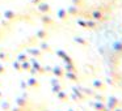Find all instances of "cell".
Returning a JSON list of instances; mask_svg holds the SVG:
<instances>
[{"mask_svg":"<svg viewBox=\"0 0 122 111\" xmlns=\"http://www.w3.org/2000/svg\"><path fill=\"white\" fill-rule=\"evenodd\" d=\"M121 42H122V41H121Z\"/></svg>","mask_w":122,"mask_h":111,"instance_id":"5b68a950","label":"cell"},{"mask_svg":"<svg viewBox=\"0 0 122 111\" xmlns=\"http://www.w3.org/2000/svg\"><path fill=\"white\" fill-rule=\"evenodd\" d=\"M109 102H108V108L110 111H113L116 107H118V99L117 98H114V97H109Z\"/></svg>","mask_w":122,"mask_h":111,"instance_id":"6da1fadb","label":"cell"},{"mask_svg":"<svg viewBox=\"0 0 122 111\" xmlns=\"http://www.w3.org/2000/svg\"><path fill=\"white\" fill-rule=\"evenodd\" d=\"M113 111H122V110H121V108H118V107H116V108H114Z\"/></svg>","mask_w":122,"mask_h":111,"instance_id":"3957f363","label":"cell"},{"mask_svg":"<svg viewBox=\"0 0 122 111\" xmlns=\"http://www.w3.org/2000/svg\"><path fill=\"white\" fill-rule=\"evenodd\" d=\"M95 85H96V86H97V88H104L102 82H100V81H96V82H95Z\"/></svg>","mask_w":122,"mask_h":111,"instance_id":"7a4b0ae2","label":"cell"},{"mask_svg":"<svg viewBox=\"0 0 122 111\" xmlns=\"http://www.w3.org/2000/svg\"><path fill=\"white\" fill-rule=\"evenodd\" d=\"M121 84H122V80H121Z\"/></svg>","mask_w":122,"mask_h":111,"instance_id":"277c9868","label":"cell"}]
</instances>
